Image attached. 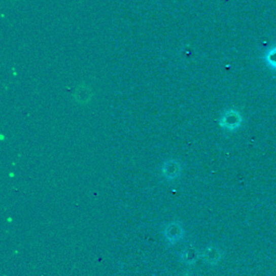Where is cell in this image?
I'll return each instance as SVG.
<instances>
[{"mask_svg": "<svg viewBox=\"0 0 276 276\" xmlns=\"http://www.w3.org/2000/svg\"><path fill=\"white\" fill-rule=\"evenodd\" d=\"M219 123L221 127L232 132L237 129L242 125V123H243V117H242L237 110L229 109L222 115Z\"/></svg>", "mask_w": 276, "mask_h": 276, "instance_id": "1", "label": "cell"}, {"mask_svg": "<svg viewBox=\"0 0 276 276\" xmlns=\"http://www.w3.org/2000/svg\"><path fill=\"white\" fill-rule=\"evenodd\" d=\"M180 170L181 168H180L179 163L174 160H169L164 163L163 168H162L163 175L167 179H175L176 177H178L180 174Z\"/></svg>", "mask_w": 276, "mask_h": 276, "instance_id": "2", "label": "cell"}, {"mask_svg": "<svg viewBox=\"0 0 276 276\" xmlns=\"http://www.w3.org/2000/svg\"><path fill=\"white\" fill-rule=\"evenodd\" d=\"M165 235L171 243H176V242L183 237V229L177 223H170L166 227Z\"/></svg>", "mask_w": 276, "mask_h": 276, "instance_id": "3", "label": "cell"}, {"mask_svg": "<svg viewBox=\"0 0 276 276\" xmlns=\"http://www.w3.org/2000/svg\"><path fill=\"white\" fill-rule=\"evenodd\" d=\"M75 97H76L77 101L85 104V102L90 101V99L92 97V92L90 91L88 86L82 85V86H80V88H78V90L76 91Z\"/></svg>", "mask_w": 276, "mask_h": 276, "instance_id": "4", "label": "cell"}, {"mask_svg": "<svg viewBox=\"0 0 276 276\" xmlns=\"http://www.w3.org/2000/svg\"><path fill=\"white\" fill-rule=\"evenodd\" d=\"M264 62L273 71H276V45L267 50L263 55Z\"/></svg>", "mask_w": 276, "mask_h": 276, "instance_id": "5", "label": "cell"}, {"mask_svg": "<svg viewBox=\"0 0 276 276\" xmlns=\"http://www.w3.org/2000/svg\"><path fill=\"white\" fill-rule=\"evenodd\" d=\"M183 258H184V260L187 261L188 263H192L195 261V259H196V252H195V249L192 248V247H189L187 248L184 254H183Z\"/></svg>", "mask_w": 276, "mask_h": 276, "instance_id": "6", "label": "cell"}, {"mask_svg": "<svg viewBox=\"0 0 276 276\" xmlns=\"http://www.w3.org/2000/svg\"><path fill=\"white\" fill-rule=\"evenodd\" d=\"M206 260L211 262V263H215L219 260V252L217 249L211 248L209 250H206Z\"/></svg>", "mask_w": 276, "mask_h": 276, "instance_id": "7", "label": "cell"}]
</instances>
